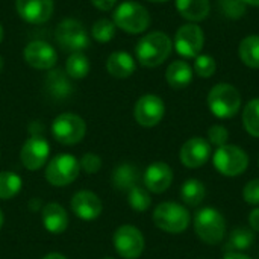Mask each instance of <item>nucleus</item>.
<instances>
[{
	"label": "nucleus",
	"instance_id": "f257e3e1",
	"mask_svg": "<svg viewBox=\"0 0 259 259\" xmlns=\"http://www.w3.org/2000/svg\"><path fill=\"white\" fill-rule=\"evenodd\" d=\"M173 50V41L165 32H150L140 38L135 47V56L143 67L153 68L165 62Z\"/></svg>",
	"mask_w": 259,
	"mask_h": 259
},
{
	"label": "nucleus",
	"instance_id": "f03ea898",
	"mask_svg": "<svg viewBox=\"0 0 259 259\" xmlns=\"http://www.w3.org/2000/svg\"><path fill=\"white\" fill-rule=\"evenodd\" d=\"M194 232L206 244H220L226 235V219L217 208H202L194 215Z\"/></svg>",
	"mask_w": 259,
	"mask_h": 259
},
{
	"label": "nucleus",
	"instance_id": "7ed1b4c3",
	"mask_svg": "<svg viewBox=\"0 0 259 259\" xmlns=\"http://www.w3.org/2000/svg\"><path fill=\"white\" fill-rule=\"evenodd\" d=\"M208 108L209 111L222 120H229L235 117L241 108V94L231 83H217L208 93Z\"/></svg>",
	"mask_w": 259,
	"mask_h": 259
},
{
	"label": "nucleus",
	"instance_id": "20e7f679",
	"mask_svg": "<svg viewBox=\"0 0 259 259\" xmlns=\"http://www.w3.org/2000/svg\"><path fill=\"white\" fill-rule=\"evenodd\" d=\"M153 223L167 234H182L191 223V215L184 205L176 202H162L153 211Z\"/></svg>",
	"mask_w": 259,
	"mask_h": 259
},
{
	"label": "nucleus",
	"instance_id": "39448f33",
	"mask_svg": "<svg viewBox=\"0 0 259 259\" xmlns=\"http://www.w3.org/2000/svg\"><path fill=\"white\" fill-rule=\"evenodd\" d=\"M112 21L127 33H143L150 26V14L138 2H123L115 8Z\"/></svg>",
	"mask_w": 259,
	"mask_h": 259
},
{
	"label": "nucleus",
	"instance_id": "423d86ee",
	"mask_svg": "<svg viewBox=\"0 0 259 259\" xmlns=\"http://www.w3.org/2000/svg\"><path fill=\"white\" fill-rule=\"evenodd\" d=\"M212 164L220 175L226 178H237L249 168V155L240 146L225 144L217 147L214 152Z\"/></svg>",
	"mask_w": 259,
	"mask_h": 259
},
{
	"label": "nucleus",
	"instance_id": "0eeeda50",
	"mask_svg": "<svg viewBox=\"0 0 259 259\" xmlns=\"http://www.w3.org/2000/svg\"><path fill=\"white\" fill-rule=\"evenodd\" d=\"M55 38L58 46L70 53L83 52L90 47V36L87 33V29L79 20L74 18H65L62 20L55 30Z\"/></svg>",
	"mask_w": 259,
	"mask_h": 259
},
{
	"label": "nucleus",
	"instance_id": "6e6552de",
	"mask_svg": "<svg viewBox=\"0 0 259 259\" xmlns=\"http://www.w3.org/2000/svg\"><path fill=\"white\" fill-rule=\"evenodd\" d=\"M52 134L58 143L64 146H73L83 140L87 134V123L77 114L64 112L53 120Z\"/></svg>",
	"mask_w": 259,
	"mask_h": 259
},
{
	"label": "nucleus",
	"instance_id": "1a4fd4ad",
	"mask_svg": "<svg viewBox=\"0 0 259 259\" xmlns=\"http://www.w3.org/2000/svg\"><path fill=\"white\" fill-rule=\"evenodd\" d=\"M80 173V165L76 156L70 153L56 155L46 168V181L53 187H67L73 184Z\"/></svg>",
	"mask_w": 259,
	"mask_h": 259
},
{
	"label": "nucleus",
	"instance_id": "9d476101",
	"mask_svg": "<svg viewBox=\"0 0 259 259\" xmlns=\"http://www.w3.org/2000/svg\"><path fill=\"white\" fill-rule=\"evenodd\" d=\"M112 243L115 252L123 259H138L143 255L146 247L143 232L132 225L120 226L114 232Z\"/></svg>",
	"mask_w": 259,
	"mask_h": 259
},
{
	"label": "nucleus",
	"instance_id": "9b49d317",
	"mask_svg": "<svg viewBox=\"0 0 259 259\" xmlns=\"http://www.w3.org/2000/svg\"><path fill=\"white\" fill-rule=\"evenodd\" d=\"M205 35L199 24L187 23L181 26L175 36V49L182 58H197L203 49Z\"/></svg>",
	"mask_w": 259,
	"mask_h": 259
},
{
	"label": "nucleus",
	"instance_id": "f8f14e48",
	"mask_svg": "<svg viewBox=\"0 0 259 259\" xmlns=\"http://www.w3.org/2000/svg\"><path fill=\"white\" fill-rule=\"evenodd\" d=\"M165 114L164 100L156 94L141 96L134 108V117L137 123L143 127H155L161 123Z\"/></svg>",
	"mask_w": 259,
	"mask_h": 259
},
{
	"label": "nucleus",
	"instance_id": "ddd939ff",
	"mask_svg": "<svg viewBox=\"0 0 259 259\" xmlns=\"http://www.w3.org/2000/svg\"><path fill=\"white\" fill-rule=\"evenodd\" d=\"M50 155V146L41 135H32L27 138L20 152V161L24 168L35 171L46 165Z\"/></svg>",
	"mask_w": 259,
	"mask_h": 259
},
{
	"label": "nucleus",
	"instance_id": "4468645a",
	"mask_svg": "<svg viewBox=\"0 0 259 259\" xmlns=\"http://www.w3.org/2000/svg\"><path fill=\"white\" fill-rule=\"evenodd\" d=\"M211 158V144L202 137H193L184 143L179 152V159L187 168H200Z\"/></svg>",
	"mask_w": 259,
	"mask_h": 259
},
{
	"label": "nucleus",
	"instance_id": "2eb2a0df",
	"mask_svg": "<svg viewBox=\"0 0 259 259\" xmlns=\"http://www.w3.org/2000/svg\"><path fill=\"white\" fill-rule=\"evenodd\" d=\"M24 61L36 70H52L58 62L56 50L46 41H30L23 52Z\"/></svg>",
	"mask_w": 259,
	"mask_h": 259
},
{
	"label": "nucleus",
	"instance_id": "dca6fc26",
	"mask_svg": "<svg viewBox=\"0 0 259 259\" xmlns=\"http://www.w3.org/2000/svg\"><path fill=\"white\" fill-rule=\"evenodd\" d=\"M15 8L21 20L30 24H42L53 14V0H15Z\"/></svg>",
	"mask_w": 259,
	"mask_h": 259
},
{
	"label": "nucleus",
	"instance_id": "f3484780",
	"mask_svg": "<svg viewBox=\"0 0 259 259\" xmlns=\"http://www.w3.org/2000/svg\"><path fill=\"white\" fill-rule=\"evenodd\" d=\"M71 211L74 212V215H77L80 220L85 222H93L97 217H100L102 211H103V205L102 200L99 199L97 194H94L93 191H77L70 202Z\"/></svg>",
	"mask_w": 259,
	"mask_h": 259
},
{
	"label": "nucleus",
	"instance_id": "a211bd4d",
	"mask_svg": "<svg viewBox=\"0 0 259 259\" xmlns=\"http://www.w3.org/2000/svg\"><path fill=\"white\" fill-rule=\"evenodd\" d=\"M173 184V170L167 162H152L144 171L146 190L153 194H162Z\"/></svg>",
	"mask_w": 259,
	"mask_h": 259
},
{
	"label": "nucleus",
	"instance_id": "6ab92c4d",
	"mask_svg": "<svg viewBox=\"0 0 259 259\" xmlns=\"http://www.w3.org/2000/svg\"><path fill=\"white\" fill-rule=\"evenodd\" d=\"M44 87H46L47 94L55 100H64L70 97V94L73 93V85L70 82L68 74L61 70L52 68L46 76Z\"/></svg>",
	"mask_w": 259,
	"mask_h": 259
},
{
	"label": "nucleus",
	"instance_id": "aec40b11",
	"mask_svg": "<svg viewBox=\"0 0 259 259\" xmlns=\"http://www.w3.org/2000/svg\"><path fill=\"white\" fill-rule=\"evenodd\" d=\"M42 225L47 232L59 235L68 228V214L59 203H47L42 208Z\"/></svg>",
	"mask_w": 259,
	"mask_h": 259
},
{
	"label": "nucleus",
	"instance_id": "412c9836",
	"mask_svg": "<svg viewBox=\"0 0 259 259\" xmlns=\"http://www.w3.org/2000/svg\"><path fill=\"white\" fill-rule=\"evenodd\" d=\"M135 68V59L127 52H114L106 59V71L117 79H126L132 76Z\"/></svg>",
	"mask_w": 259,
	"mask_h": 259
},
{
	"label": "nucleus",
	"instance_id": "4be33fe9",
	"mask_svg": "<svg viewBox=\"0 0 259 259\" xmlns=\"http://www.w3.org/2000/svg\"><path fill=\"white\" fill-rule=\"evenodd\" d=\"M193 68L191 65L184 61V59H176L173 61L168 67H167V71H165V79H167V83L175 88V90H182V88H187L191 80H193Z\"/></svg>",
	"mask_w": 259,
	"mask_h": 259
},
{
	"label": "nucleus",
	"instance_id": "5701e85b",
	"mask_svg": "<svg viewBox=\"0 0 259 259\" xmlns=\"http://www.w3.org/2000/svg\"><path fill=\"white\" fill-rule=\"evenodd\" d=\"M176 9L185 20L197 23L209 15L211 3L209 0H176Z\"/></svg>",
	"mask_w": 259,
	"mask_h": 259
},
{
	"label": "nucleus",
	"instance_id": "b1692460",
	"mask_svg": "<svg viewBox=\"0 0 259 259\" xmlns=\"http://www.w3.org/2000/svg\"><path fill=\"white\" fill-rule=\"evenodd\" d=\"M140 171L132 164H120L112 173V184L118 191H129L138 184Z\"/></svg>",
	"mask_w": 259,
	"mask_h": 259
},
{
	"label": "nucleus",
	"instance_id": "393cba45",
	"mask_svg": "<svg viewBox=\"0 0 259 259\" xmlns=\"http://www.w3.org/2000/svg\"><path fill=\"white\" fill-rule=\"evenodd\" d=\"M255 243V232L244 229V228H238L234 229L229 235V238L226 240L225 244V250L229 252H238L243 253L246 250H249L252 247V244Z\"/></svg>",
	"mask_w": 259,
	"mask_h": 259
},
{
	"label": "nucleus",
	"instance_id": "a878e982",
	"mask_svg": "<svg viewBox=\"0 0 259 259\" xmlns=\"http://www.w3.org/2000/svg\"><path fill=\"white\" fill-rule=\"evenodd\" d=\"M206 196V188L203 185V182H200L199 179H188L182 184L181 188V199L187 206L196 208L199 206Z\"/></svg>",
	"mask_w": 259,
	"mask_h": 259
},
{
	"label": "nucleus",
	"instance_id": "bb28decb",
	"mask_svg": "<svg viewBox=\"0 0 259 259\" xmlns=\"http://www.w3.org/2000/svg\"><path fill=\"white\" fill-rule=\"evenodd\" d=\"M240 59L249 68H259V35L246 36L238 47Z\"/></svg>",
	"mask_w": 259,
	"mask_h": 259
},
{
	"label": "nucleus",
	"instance_id": "cd10ccee",
	"mask_svg": "<svg viewBox=\"0 0 259 259\" xmlns=\"http://www.w3.org/2000/svg\"><path fill=\"white\" fill-rule=\"evenodd\" d=\"M90 68H91L90 61L82 52L71 53L68 56L67 62H65V73L71 79H83V77H87L88 73H90Z\"/></svg>",
	"mask_w": 259,
	"mask_h": 259
},
{
	"label": "nucleus",
	"instance_id": "c85d7f7f",
	"mask_svg": "<svg viewBox=\"0 0 259 259\" xmlns=\"http://www.w3.org/2000/svg\"><path fill=\"white\" fill-rule=\"evenodd\" d=\"M243 126L249 135L259 138V97L246 103L243 109Z\"/></svg>",
	"mask_w": 259,
	"mask_h": 259
},
{
	"label": "nucleus",
	"instance_id": "c756f323",
	"mask_svg": "<svg viewBox=\"0 0 259 259\" xmlns=\"http://www.w3.org/2000/svg\"><path fill=\"white\" fill-rule=\"evenodd\" d=\"M23 181L17 173L2 171L0 173V200H9L15 197L21 190Z\"/></svg>",
	"mask_w": 259,
	"mask_h": 259
},
{
	"label": "nucleus",
	"instance_id": "7c9ffc66",
	"mask_svg": "<svg viewBox=\"0 0 259 259\" xmlns=\"http://www.w3.org/2000/svg\"><path fill=\"white\" fill-rule=\"evenodd\" d=\"M127 202H129V206L137 212H146L152 205L149 191L138 185H135L134 188L127 191Z\"/></svg>",
	"mask_w": 259,
	"mask_h": 259
},
{
	"label": "nucleus",
	"instance_id": "2f4dec72",
	"mask_svg": "<svg viewBox=\"0 0 259 259\" xmlns=\"http://www.w3.org/2000/svg\"><path fill=\"white\" fill-rule=\"evenodd\" d=\"M115 30H117V26L114 24L112 20L100 18V20H97L93 24L91 35L99 42H108V41H111L115 36Z\"/></svg>",
	"mask_w": 259,
	"mask_h": 259
},
{
	"label": "nucleus",
	"instance_id": "473e14b6",
	"mask_svg": "<svg viewBox=\"0 0 259 259\" xmlns=\"http://www.w3.org/2000/svg\"><path fill=\"white\" fill-rule=\"evenodd\" d=\"M219 11L231 18V20H238L246 14V3L243 0H219Z\"/></svg>",
	"mask_w": 259,
	"mask_h": 259
},
{
	"label": "nucleus",
	"instance_id": "72a5a7b5",
	"mask_svg": "<svg viewBox=\"0 0 259 259\" xmlns=\"http://www.w3.org/2000/svg\"><path fill=\"white\" fill-rule=\"evenodd\" d=\"M215 70H217V64L212 56L199 55L197 58H194V71L197 73V76L208 79V77L214 76Z\"/></svg>",
	"mask_w": 259,
	"mask_h": 259
},
{
	"label": "nucleus",
	"instance_id": "f704fd0d",
	"mask_svg": "<svg viewBox=\"0 0 259 259\" xmlns=\"http://www.w3.org/2000/svg\"><path fill=\"white\" fill-rule=\"evenodd\" d=\"M228 140H229V131L225 126L214 124L208 129V141L211 146L222 147V146L228 144Z\"/></svg>",
	"mask_w": 259,
	"mask_h": 259
},
{
	"label": "nucleus",
	"instance_id": "c9c22d12",
	"mask_svg": "<svg viewBox=\"0 0 259 259\" xmlns=\"http://www.w3.org/2000/svg\"><path fill=\"white\" fill-rule=\"evenodd\" d=\"M80 170H83L88 175H94L102 168V158L96 153H85L82 159L79 161Z\"/></svg>",
	"mask_w": 259,
	"mask_h": 259
},
{
	"label": "nucleus",
	"instance_id": "e433bc0d",
	"mask_svg": "<svg viewBox=\"0 0 259 259\" xmlns=\"http://www.w3.org/2000/svg\"><path fill=\"white\" fill-rule=\"evenodd\" d=\"M243 199L247 205L259 206V178L252 179L244 185L243 190Z\"/></svg>",
	"mask_w": 259,
	"mask_h": 259
},
{
	"label": "nucleus",
	"instance_id": "4c0bfd02",
	"mask_svg": "<svg viewBox=\"0 0 259 259\" xmlns=\"http://www.w3.org/2000/svg\"><path fill=\"white\" fill-rule=\"evenodd\" d=\"M91 3L100 11H109L115 6L117 0H91Z\"/></svg>",
	"mask_w": 259,
	"mask_h": 259
},
{
	"label": "nucleus",
	"instance_id": "58836bf2",
	"mask_svg": "<svg viewBox=\"0 0 259 259\" xmlns=\"http://www.w3.org/2000/svg\"><path fill=\"white\" fill-rule=\"evenodd\" d=\"M249 225L255 232H259V208H255L249 214Z\"/></svg>",
	"mask_w": 259,
	"mask_h": 259
},
{
	"label": "nucleus",
	"instance_id": "ea45409f",
	"mask_svg": "<svg viewBox=\"0 0 259 259\" xmlns=\"http://www.w3.org/2000/svg\"><path fill=\"white\" fill-rule=\"evenodd\" d=\"M223 259H252L250 256H247V255H244V253H238V252H229V253H226Z\"/></svg>",
	"mask_w": 259,
	"mask_h": 259
},
{
	"label": "nucleus",
	"instance_id": "a19ab883",
	"mask_svg": "<svg viewBox=\"0 0 259 259\" xmlns=\"http://www.w3.org/2000/svg\"><path fill=\"white\" fill-rule=\"evenodd\" d=\"M42 259H67L64 255H61V253H49V255H46Z\"/></svg>",
	"mask_w": 259,
	"mask_h": 259
},
{
	"label": "nucleus",
	"instance_id": "79ce46f5",
	"mask_svg": "<svg viewBox=\"0 0 259 259\" xmlns=\"http://www.w3.org/2000/svg\"><path fill=\"white\" fill-rule=\"evenodd\" d=\"M246 5H252V6H259V0H243Z\"/></svg>",
	"mask_w": 259,
	"mask_h": 259
},
{
	"label": "nucleus",
	"instance_id": "37998d69",
	"mask_svg": "<svg viewBox=\"0 0 259 259\" xmlns=\"http://www.w3.org/2000/svg\"><path fill=\"white\" fill-rule=\"evenodd\" d=\"M3 223H5V217H3V212L0 211V229H2V226H3Z\"/></svg>",
	"mask_w": 259,
	"mask_h": 259
},
{
	"label": "nucleus",
	"instance_id": "c03bdc74",
	"mask_svg": "<svg viewBox=\"0 0 259 259\" xmlns=\"http://www.w3.org/2000/svg\"><path fill=\"white\" fill-rule=\"evenodd\" d=\"M3 41V27H2V24H0V42Z\"/></svg>",
	"mask_w": 259,
	"mask_h": 259
},
{
	"label": "nucleus",
	"instance_id": "a18cd8bd",
	"mask_svg": "<svg viewBox=\"0 0 259 259\" xmlns=\"http://www.w3.org/2000/svg\"><path fill=\"white\" fill-rule=\"evenodd\" d=\"M149 2H153V3H164V2H168V0H149Z\"/></svg>",
	"mask_w": 259,
	"mask_h": 259
},
{
	"label": "nucleus",
	"instance_id": "49530a36",
	"mask_svg": "<svg viewBox=\"0 0 259 259\" xmlns=\"http://www.w3.org/2000/svg\"><path fill=\"white\" fill-rule=\"evenodd\" d=\"M2 70H3V58L0 56V73H2Z\"/></svg>",
	"mask_w": 259,
	"mask_h": 259
},
{
	"label": "nucleus",
	"instance_id": "de8ad7c7",
	"mask_svg": "<svg viewBox=\"0 0 259 259\" xmlns=\"http://www.w3.org/2000/svg\"><path fill=\"white\" fill-rule=\"evenodd\" d=\"M102 259H114V258H109V256H106V258H102Z\"/></svg>",
	"mask_w": 259,
	"mask_h": 259
}]
</instances>
